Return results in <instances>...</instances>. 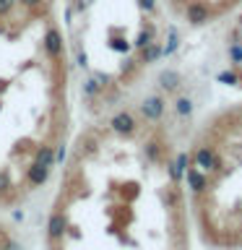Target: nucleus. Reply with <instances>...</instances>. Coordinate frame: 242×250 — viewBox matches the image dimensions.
Here are the masks:
<instances>
[{
    "label": "nucleus",
    "mask_w": 242,
    "mask_h": 250,
    "mask_svg": "<svg viewBox=\"0 0 242 250\" xmlns=\"http://www.w3.org/2000/svg\"><path fill=\"white\" fill-rule=\"evenodd\" d=\"M109 128H112V133H117L120 138H130V136H136V130H138V120H136V115H133V112L122 109V112L112 115Z\"/></svg>",
    "instance_id": "nucleus-1"
},
{
    "label": "nucleus",
    "mask_w": 242,
    "mask_h": 250,
    "mask_svg": "<svg viewBox=\"0 0 242 250\" xmlns=\"http://www.w3.org/2000/svg\"><path fill=\"white\" fill-rule=\"evenodd\" d=\"M211 16H214V11H211V5L206 0H190L185 5V21L190 26H203V23L211 21Z\"/></svg>",
    "instance_id": "nucleus-2"
},
{
    "label": "nucleus",
    "mask_w": 242,
    "mask_h": 250,
    "mask_svg": "<svg viewBox=\"0 0 242 250\" xmlns=\"http://www.w3.org/2000/svg\"><path fill=\"white\" fill-rule=\"evenodd\" d=\"M193 164L198 167L201 172H222V159H219V154H216V148H211V146H201L198 151L193 154Z\"/></svg>",
    "instance_id": "nucleus-3"
},
{
    "label": "nucleus",
    "mask_w": 242,
    "mask_h": 250,
    "mask_svg": "<svg viewBox=\"0 0 242 250\" xmlns=\"http://www.w3.org/2000/svg\"><path fill=\"white\" fill-rule=\"evenodd\" d=\"M42 47H44V52H47V58L50 60H62V52H65V44H62V34H60V29H55V26H47L44 31V37H42Z\"/></svg>",
    "instance_id": "nucleus-4"
},
{
    "label": "nucleus",
    "mask_w": 242,
    "mask_h": 250,
    "mask_svg": "<svg viewBox=\"0 0 242 250\" xmlns=\"http://www.w3.org/2000/svg\"><path fill=\"white\" fill-rule=\"evenodd\" d=\"M65 232H68L65 211H55V214H50V219H47V240H50V242H60L62 237H65Z\"/></svg>",
    "instance_id": "nucleus-5"
},
{
    "label": "nucleus",
    "mask_w": 242,
    "mask_h": 250,
    "mask_svg": "<svg viewBox=\"0 0 242 250\" xmlns=\"http://www.w3.org/2000/svg\"><path fill=\"white\" fill-rule=\"evenodd\" d=\"M141 117L148 123H156V120H161V115H164V99L159 97V94H154V97H146L143 102H141Z\"/></svg>",
    "instance_id": "nucleus-6"
},
{
    "label": "nucleus",
    "mask_w": 242,
    "mask_h": 250,
    "mask_svg": "<svg viewBox=\"0 0 242 250\" xmlns=\"http://www.w3.org/2000/svg\"><path fill=\"white\" fill-rule=\"evenodd\" d=\"M47 180H50V167H42V164L31 162L29 169H26V183L31 188H42Z\"/></svg>",
    "instance_id": "nucleus-7"
},
{
    "label": "nucleus",
    "mask_w": 242,
    "mask_h": 250,
    "mask_svg": "<svg viewBox=\"0 0 242 250\" xmlns=\"http://www.w3.org/2000/svg\"><path fill=\"white\" fill-rule=\"evenodd\" d=\"M185 172H187V185H190L193 193H203L208 188V172H201L198 167H190Z\"/></svg>",
    "instance_id": "nucleus-8"
},
{
    "label": "nucleus",
    "mask_w": 242,
    "mask_h": 250,
    "mask_svg": "<svg viewBox=\"0 0 242 250\" xmlns=\"http://www.w3.org/2000/svg\"><path fill=\"white\" fill-rule=\"evenodd\" d=\"M34 162L37 164H42V167H50L52 169V164H55V148L50 144H42L34 151Z\"/></svg>",
    "instance_id": "nucleus-9"
},
{
    "label": "nucleus",
    "mask_w": 242,
    "mask_h": 250,
    "mask_svg": "<svg viewBox=\"0 0 242 250\" xmlns=\"http://www.w3.org/2000/svg\"><path fill=\"white\" fill-rule=\"evenodd\" d=\"M159 86L167 91H177L180 89V73H175V70H164V73L159 76Z\"/></svg>",
    "instance_id": "nucleus-10"
},
{
    "label": "nucleus",
    "mask_w": 242,
    "mask_h": 250,
    "mask_svg": "<svg viewBox=\"0 0 242 250\" xmlns=\"http://www.w3.org/2000/svg\"><path fill=\"white\" fill-rule=\"evenodd\" d=\"M156 58H161L159 42H148L146 47H141V60H138V62H154Z\"/></svg>",
    "instance_id": "nucleus-11"
},
{
    "label": "nucleus",
    "mask_w": 242,
    "mask_h": 250,
    "mask_svg": "<svg viewBox=\"0 0 242 250\" xmlns=\"http://www.w3.org/2000/svg\"><path fill=\"white\" fill-rule=\"evenodd\" d=\"M161 151H164V146L159 138H151L146 144V159L148 162H161Z\"/></svg>",
    "instance_id": "nucleus-12"
},
{
    "label": "nucleus",
    "mask_w": 242,
    "mask_h": 250,
    "mask_svg": "<svg viewBox=\"0 0 242 250\" xmlns=\"http://www.w3.org/2000/svg\"><path fill=\"white\" fill-rule=\"evenodd\" d=\"M148 42H154V26H151V23H146V26L138 31V37H136V42H133V47H136V50H141V47H146Z\"/></svg>",
    "instance_id": "nucleus-13"
},
{
    "label": "nucleus",
    "mask_w": 242,
    "mask_h": 250,
    "mask_svg": "<svg viewBox=\"0 0 242 250\" xmlns=\"http://www.w3.org/2000/svg\"><path fill=\"white\" fill-rule=\"evenodd\" d=\"M101 86L104 83H99V78H89V81L83 83V94L86 97H97V94L101 91Z\"/></svg>",
    "instance_id": "nucleus-14"
},
{
    "label": "nucleus",
    "mask_w": 242,
    "mask_h": 250,
    "mask_svg": "<svg viewBox=\"0 0 242 250\" xmlns=\"http://www.w3.org/2000/svg\"><path fill=\"white\" fill-rule=\"evenodd\" d=\"M190 112H193V102L187 99V97H180V99H177V115H180V117H187Z\"/></svg>",
    "instance_id": "nucleus-15"
},
{
    "label": "nucleus",
    "mask_w": 242,
    "mask_h": 250,
    "mask_svg": "<svg viewBox=\"0 0 242 250\" xmlns=\"http://www.w3.org/2000/svg\"><path fill=\"white\" fill-rule=\"evenodd\" d=\"M16 5H19V0H0V19H8Z\"/></svg>",
    "instance_id": "nucleus-16"
},
{
    "label": "nucleus",
    "mask_w": 242,
    "mask_h": 250,
    "mask_svg": "<svg viewBox=\"0 0 242 250\" xmlns=\"http://www.w3.org/2000/svg\"><path fill=\"white\" fill-rule=\"evenodd\" d=\"M229 60L234 62V65H240V62H242V44H237V42L229 44Z\"/></svg>",
    "instance_id": "nucleus-17"
},
{
    "label": "nucleus",
    "mask_w": 242,
    "mask_h": 250,
    "mask_svg": "<svg viewBox=\"0 0 242 250\" xmlns=\"http://www.w3.org/2000/svg\"><path fill=\"white\" fill-rule=\"evenodd\" d=\"M219 81L222 83H240L242 76H237L234 70H226V73H219Z\"/></svg>",
    "instance_id": "nucleus-18"
},
{
    "label": "nucleus",
    "mask_w": 242,
    "mask_h": 250,
    "mask_svg": "<svg viewBox=\"0 0 242 250\" xmlns=\"http://www.w3.org/2000/svg\"><path fill=\"white\" fill-rule=\"evenodd\" d=\"M138 8L143 13H154L156 11V0H138Z\"/></svg>",
    "instance_id": "nucleus-19"
},
{
    "label": "nucleus",
    "mask_w": 242,
    "mask_h": 250,
    "mask_svg": "<svg viewBox=\"0 0 242 250\" xmlns=\"http://www.w3.org/2000/svg\"><path fill=\"white\" fill-rule=\"evenodd\" d=\"M94 151H97V144H94L91 138L81 141V154H94Z\"/></svg>",
    "instance_id": "nucleus-20"
},
{
    "label": "nucleus",
    "mask_w": 242,
    "mask_h": 250,
    "mask_svg": "<svg viewBox=\"0 0 242 250\" xmlns=\"http://www.w3.org/2000/svg\"><path fill=\"white\" fill-rule=\"evenodd\" d=\"M8 190H11V180H8L5 172H0V195H5Z\"/></svg>",
    "instance_id": "nucleus-21"
},
{
    "label": "nucleus",
    "mask_w": 242,
    "mask_h": 250,
    "mask_svg": "<svg viewBox=\"0 0 242 250\" xmlns=\"http://www.w3.org/2000/svg\"><path fill=\"white\" fill-rule=\"evenodd\" d=\"M0 248H3V250H21L19 242H13V240H8V237H0Z\"/></svg>",
    "instance_id": "nucleus-22"
},
{
    "label": "nucleus",
    "mask_w": 242,
    "mask_h": 250,
    "mask_svg": "<svg viewBox=\"0 0 242 250\" xmlns=\"http://www.w3.org/2000/svg\"><path fill=\"white\" fill-rule=\"evenodd\" d=\"M136 65H138V60H128V65L122 68V78H130L133 73H136Z\"/></svg>",
    "instance_id": "nucleus-23"
},
{
    "label": "nucleus",
    "mask_w": 242,
    "mask_h": 250,
    "mask_svg": "<svg viewBox=\"0 0 242 250\" xmlns=\"http://www.w3.org/2000/svg\"><path fill=\"white\" fill-rule=\"evenodd\" d=\"M23 8H29V11H37V8H42V0H19Z\"/></svg>",
    "instance_id": "nucleus-24"
},
{
    "label": "nucleus",
    "mask_w": 242,
    "mask_h": 250,
    "mask_svg": "<svg viewBox=\"0 0 242 250\" xmlns=\"http://www.w3.org/2000/svg\"><path fill=\"white\" fill-rule=\"evenodd\" d=\"M112 50H125V52H128L130 44L125 42V39H115V42H112Z\"/></svg>",
    "instance_id": "nucleus-25"
},
{
    "label": "nucleus",
    "mask_w": 242,
    "mask_h": 250,
    "mask_svg": "<svg viewBox=\"0 0 242 250\" xmlns=\"http://www.w3.org/2000/svg\"><path fill=\"white\" fill-rule=\"evenodd\" d=\"M0 250H3V248H0Z\"/></svg>",
    "instance_id": "nucleus-26"
}]
</instances>
